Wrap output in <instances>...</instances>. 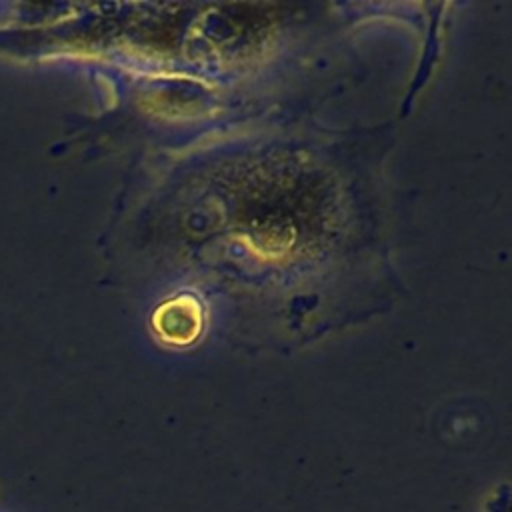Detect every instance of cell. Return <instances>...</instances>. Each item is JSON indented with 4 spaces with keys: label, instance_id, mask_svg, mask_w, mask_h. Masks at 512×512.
I'll use <instances>...</instances> for the list:
<instances>
[{
    "label": "cell",
    "instance_id": "1",
    "mask_svg": "<svg viewBox=\"0 0 512 512\" xmlns=\"http://www.w3.org/2000/svg\"><path fill=\"white\" fill-rule=\"evenodd\" d=\"M150 326L160 342L168 346H190L204 330L202 302L192 294H176L156 306Z\"/></svg>",
    "mask_w": 512,
    "mask_h": 512
}]
</instances>
